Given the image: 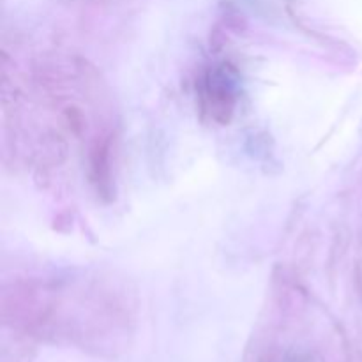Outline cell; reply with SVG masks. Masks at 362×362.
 Returning <instances> with one entry per match:
<instances>
[]
</instances>
